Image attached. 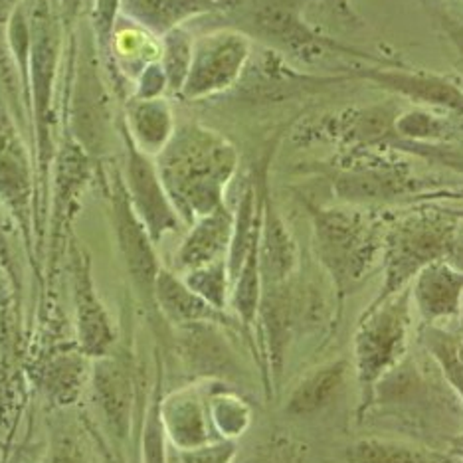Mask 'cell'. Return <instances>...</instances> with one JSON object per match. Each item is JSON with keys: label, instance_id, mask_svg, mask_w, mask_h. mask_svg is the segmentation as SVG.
<instances>
[{"label": "cell", "instance_id": "d590c367", "mask_svg": "<svg viewBox=\"0 0 463 463\" xmlns=\"http://www.w3.org/2000/svg\"><path fill=\"white\" fill-rule=\"evenodd\" d=\"M451 449H454L456 454H459V456H461V459H463V449H456V448H451Z\"/></svg>", "mask_w": 463, "mask_h": 463}, {"label": "cell", "instance_id": "4fadbf2b", "mask_svg": "<svg viewBox=\"0 0 463 463\" xmlns=\"http://www.w3.org/2000/svg\"><path fill=\"white\" fill-rule=\"evenodd\" d=\"M34 173L30 155L16 131L5 121L0 125V204L14 220L26 246L33 238Z\"/></svg>", "mask_w": 463, "mask_h": 463}, {"label": "cell", "instance_id": "9a60e30c", "mask_svg": "<svg viewBox=\"0 0 463 463\" xmlns=\"http://www.w3.org/2000/svg\"><path fill=\"white\" fill-rule=\"evenodd\" d=\"M52 188V250H56L71 224L80 198L91 176V156L71 139H66L56 156Z\"/></svg>", "mask_w": 463, "mask_h": 463}, {"label": "cell", "instance_id": "7a4b0ae2", "mask_svg": "<svg viewBox=\"0 0 463 463\" xmlns=\"http://www.w3.org/2000/svg\"><path fill=\"white\" fill-rule=\"evenodd\" d=\"M315 250L336 291L346 296L366 279L378 256L384 254L386 222L371 206L311 208Z\"/></svg>", "mask_w": 463, "mask_h": 463}, {"label": "cell", "instance_id": "8fae6325", "mask_svg": "<svg viewBox=\"0 0 463 463\" xmlns=\"http://www.w3.org/2000/svg\"><path fill=\"white\" fill-rule=\"evenodd\" d=\"M91 396L113 439H129L135 410V374L131 356L118 349L91 364Z\"/></svg>", "mask_w": 463, "mask_h": 463}, {"label": "cell", "instance_id": "f546056e", "mask_svg": "<svg viewBox=\"0 0 463 463\" xmlns=\"http://www.w3.org/2000/svg\"><path fill=\"white\" fill-rule=\"evenodd\" d=\"M121 0H96L91 10V33L96 38L99 58L111 56L115 20H118Z\"/></svg>", "mask_w": 463, "mask_h": 463}, {"label": "cell", "instance_id": "52a82bcc", "mask_svg": "<svg viewBox=\"0 0 463 463\" xmlns=\"http://www.w3.org/2000/svg\"><path fill=\"white\" fill-rule=\"evenodd\" d=\"M109 200L115 240H118L125 271H128L137 296L141 298L146 307H155V283L163 266L159 264V258H156V244L149 230L145 228L143 220L137 216L119 173H115L113 176V183L109 186Z\"/></svg>", "mask_w": 463, "mask_h": 463}, {"label": "cell", "instance_id": "d6986e66", "mask_svg": "<svg viewBox=\"0 0 463 463\" xmlns=\"http://www.w3.org/2000/svg\"><path fill=\"white\" fill-rule=\"evenodd\" d=\"M155 309L178 329L188 325L213 323L220 327H232L234 319L226 311L213 307L208 301L186 286L176 271L161 268L155 283Z\"/></svg>", "mask_w": 463, "mask_h": 463}, {"label": "cell", "instance_id": "ffe728a7", "mask_svg": "<svg viewBox=\"0 0 463 463\" xmlns=\"http://www.w3.org/2000/svg\"><path fill=\"white\" fill-rule=\"evenodd\" d=\"M161 418L168 444L175 448L206 446L216 438L210 436L208 408L193 388H183L161 400Z\"/></svg>", "mask_w": 463, "mask_h": 463}, {"label": "cell", "instance_id": "1f68e13d", "mask_svg": "<svg viewBox=\"0 0 463 463\" xmlns=\"http://www.w3.org/2000/svg\"><path fill=\"white\" fill-rule=\"evenodd\" d=\"M44 463H90V458L70 434H61L52 439Z\"/></svg>", "mask_w": 463, "mask_h": 463}, {"label": "cell", "instance_id": "ba28073f", "mask_svg": "<svg viewBox=\"0 0 463 463\" xmlns=\"http://www.w3.org/2000/svg\"><path fill=\"white\" fill-rule=\"evenodd\" d=\"M248 58L250 42L234 30H218L198 38L181 93L186 99H200L228 90L241 76Z\"/></svg>", "mask_w": 463, "mask_h": 463}, {"label": "cell", "instance_id": "d4e9b609", "mask_svg": "<svg viewBox=\"0 0 463 463\" xmlns=\"http://www.w3.org/2000/svg\"><path fill=\"white\" fill-rule=\"evenodd\" d=\"M184 283L191 288L200 298L208 301L213 307L226 311L230 305V291H232V279L228 271V260H218L213 264L196 268L181 276Z\"/></svg>", "mask_w": 463, "mask_h": 463}, {"label": "cell", "instance_id": "4dcf8cb0", "mask_svg": "<svg viewBox=\"0 0 463 463\" xmlns=\"http://www.w3.org/2000/svg\"><path fill=\"white\" fill-rule=\"evenodd\" d=\"M246 463H305V449L288 436H271L256 448Z\"/></svg>", "mask_w": 463, "mask_h": 463}, {"label": "cell", "instance_id": "44dd1931", "mask_svg": "<svg viewBox=\"0 0 463 463\" xmlns=\"http://www.w3.org/2000/svg\"><path fill=\"white\" fill-rule=\"evenodd\" d=\"M349 368L351 363L346 359L331 361L313 368L291 391L286 412L293 418H309L323 412L333 402L335 396L339 394Z\"/></svg>", "mask_w": 463, "mask_h": 463}, {"label": "cell", "instance_id": "7402d4cb", "mask_svg": "<svg viewBox=\"0 0 463 463\" xmlns=\"http://www.w3.org/2000/svg\"><path fill=\"white\" fill-rule=\"evenodd\" d=\"M346 463H463L454 449H438L386 438L356 439L345 451Z\"/></svg>", "mask_w": 463, "mask_h": 463}, {"label": "cell", "instance_id": "83f0119b", "mask_svg": "<svg viewBox=\"0 0 463 463\" xmlns=\"http://www.w3.org/2000/svg\"><path fill=\"white\" fill-rule=\"evenodd\" d=\"M213 402L208 406L210 420H213L216 430L222 434V439H232L246 430L250 412L244 402H240L234 396H214L210 398Z\"/></svg>", "mask_w": 463, "mask_h": 463}, {"label": "cell", "instance_id": "30bf717a", "mask_svg": "<svg viewBox=\"0 0 463 463\" xmlns=\"http://www.w3.org/2000/svg\"><path fill=\"white\" fill-rule=\"evenodd\" d=\"M71 291L76 343L91 361L101 359L118 346V329L96 289L91 260L86 251L78 248H73L71 254Z\"/></svg>", "mask_w": 463, "mask_h": 463}, {"label": "cell", "instance_id": "f1b7e54d", "mask_svg": "<svg viewBox=\"0 0 463 463\" xmlns=\"http://www.w3.org/2000/svg\"><path fill=\"white\" fill-rule=\"evenodd\" d=\"M238 454L234 439H216L198 448L166 446V463H232Z\"/></svg>", "mask_w": 463, "mask_h": 463}, {"label": "cell", "instance_id": "ac0fdd59", "mask_svg": "<svg viewBox=\"0 0 463 463\" xmlns=\"http://www.w3.org/2000/svg\"><path fill=\"white\" fill-rule=\"evenodd\" d=\"M232 236H234V214L222 204L214 213L198 218L194 224H191V232L175 254L173 271L183 276V273L208 266L213 261L228 260Z\"/></svg>", "mask_w": 463, "mask_h": 463}, {"label": "cell", "instance_id": "3957f363", "mask_svg": "<svg viewBox=\"0 0 463 463\" xmlns=\"http://www.w3.org/2000/svg\"><path fill=\"white\" fill-rule=\"evenodd\" d=\"M30 20V64L26 91L33 101V119L36 135V163L40 203L36 210V228L42 234L46 178L54 161V90L60 61V23L52 0H30L26 8Z\"/></svg>", "mask_w": 463, "mask_h": 463}, {"label": "cell", "instance_id": "e575fe53", "mask_svg": "<svg viewBox=\"0 0 463 463\" xmlns=\"http://www.w3.org/2000/svg\"><path fill=\"white\" fill-rule=\"evenodd\" d=\"M446 28H448V34L451 36V40H454V44H456V50H458V66H459V70H461V73H463V26L449 24V26H446Z\"/></svg>", "mask_w": 463, "mask_h": 463}, {"label": "cell", "instance_id": "5b68a950", "mask_svg": "<svg viewBox=\"0 0 463 463\" xmlns=\"http://www.w3.org/2000/svg\"><path fill=\"white\" fill-rule=\"evenodd\" d=\"M463 213L424 208L400 218L386 232L384 281L371 305L408 288L426 266L448 258Z\"/></svg>", "mask_w": 463, "mask_h": 463}, {"label": "cell", "instance_id": "484cf974", "mask_svg": "<svg viewBox=\"0 0 463 463\" xmlns=\"http://www.w3.org/2000/svg\"><path fill=\"white\" fill-rule=\"evenodd\" d=\"M193 48H194V42L184 33V30L173 28L166 33L161 66L166 76V86L175 93H181L184 88L188 70H191V61H193Z\"/></svg>", "mask_w": 463, "mask_h": 463}, {"label": "cell", "instance_id": "5bb4252c", "mask_svg": "<svg viewBox=\"0 0 463 463\" xmlns=\"http://www.w3.org/2000/svg\"><path fill=\"white\" fill-rule=\"evenodd\" d=\"M93 361L78 343L50 349L34 366V381L52 406L68 408L80 400L91 378Z\"/></svg>", "mask_w": 463, "mask_h": 463}, {"label": "cell", "instance_id": "6da1fadb", "mask_svg": "<svg viewBox=\"0 0 463 463\" xmlns=\"http://www.w3.org/2000/svg\"><path fill=\"white\" fill-rule=\"evenodd\" d=\"M155 163L178 216L194 224L224 204L238 153L222 135L193 123L173 133Z\"/></svg>", "mask_w": 463, "mask_h": 463}, {"label": "cell", "instance_id": "e0dca14e", "mask_svg": "<svg viewBox=\"0 0 463 463\" xmlns=\"http://www.w3.org/2000/svg\"><path fill=\"white\" fill-rule=\"evenodd\" d=\"M261 230H260V273L261 289L286 286L298 268V248L289 230L273 206L261 181Z\"/></svg>", "mask_w": 463, "mask_h": 463}, {"label": "cell", "instance_id": "9c48e42d", "mask_svg": "<svg viewBox=\"0 0 463 463\" xmlns=\"http://www.w3.org/2000/svg\"><path fill=\"white\" fill-rule=\"evenodd\" d=\"M121 135L125 141V149H128L123 176L125 191L129 194L137 216L143 220L145 228L149 230L153 241L159 244L166 234L181 230L184 222L181 216H178L171 198H168L165 191L159 168H156L153 156L143 153L139 146L133 143L129 133L123 129V125Z\"/></svg>", "mask_w": 463, "mask_h": 463}, {"label": "cell", "instance_id": "2e32d148", "mask_svg": "<svg viewBox=\"0 0 463 463\" xmlns=\"http://www.w3.org/2000/svg\"><path fill=\"white\" fill-rule=\"evenodd\" d=\"M412 303L428 327L458 319L461 315L463 271L448 261H434L426 266L410 283Z\"/></svg>", "mask_w": 463, "mask_h": 463}, {"label": "cell", "instance_id": "603a6c76", "mask_svg": "<svg viewBox=\"0 0 463 463\" xmlns=\"http://www.w3.org/2000/svg\"><path fill=\"white\" fill-rule=\"evenodd\" d=\"M123 129L133 143L146 155L156 156L175 133V121L168 103L163 98L139 99L133 98L125 108Z\"/></svg>", "mask_w": 463, "mask_h": 463}, {"label": "cell", "instance_id": "8992f818", "mask_svg": "<svg viewBox=\"0 0 463 463\" xmlns=\"http://www.w3.org/2000/svg\"><path fill=\"white\" fill-rule=\"evenodd\" d=\"M98 56L96 38L83 33L71 98V139L91 159H98L108 149L111 131L109 93L105 90Z\"/></svg>", "mask_w": 463, "mask_h": 463}, {"label": "cell", "instance_id": "7c38bea8", "mask_svg": "<svg viewBox=\"0 0 463 463\" xmlns=\"http://www.w3.org/2000/svg\"><path fill=\"white\" fill-rule=\"evenodd\" d=\"M422 191L424 181L414 178L406 166L384 161H363L335 176L336 196L354 206L388 204Z\"/></svg>", "mask_w": 463, "mask_h": 463}, {"label": "cell", "instance_id": "8d00e7d4", "mask_svg": "<svg viewBox=\"0 0 463 463\" xmlns=\"http://www.w3.org/2000/svg\"><path fill=\"white\" fill-rule=\"evenodd\" d=\"M105 459H108V463H118V461H115V459L109 458V456H105Z\"/></svg>", "mask_w": 463, "mask_h": 463}, {"label": "cell", "instance_id": "d6a6232c", "mask_svg": "<svg viewBox=\"0 0 463 463\" xmlns=\"http://www.w3.org/2000/svg\"><path fill=\"white\" fill-rule=\"evenodd\" d=\"M166 76L165 70L159 64H151L146 66L141 73V81H139V91H137L135 98L139 99H155L161 98V93L166 90Z\"/></svg>", "mask_w": 463, "mask_h": 463}, {"label": "cell", "instance_id": "cb8c5ba5", "mask_svg": "<svg viewBox=\"0 0 463 463\" xmlns=\"http://www.w3.org/2000/svg\"><path fill=\"white\" fill-rule=\"evenodd\" d=\"M364 76L381 81L383 86L404 93V96L412 99H420L428 105H438V108L454 109L463 115V91L448 80L404 71H366Z\"/></svg>", "mask_w": 463, "mask_h": 463}, {"label": "cell", "instance_id": "836d02e7", "mask_svg": "<svg viewBox=\"0 0 463 463\" xmlns=\"http://www.w3.org/2000/svg\"><path fill=\"white\" fill-rule=\"evenodd\" d=\"M80 5L81 0H60V10H61V23H64L68 28L78 18L80 13Z\"/></svg>", "mask_w": 463, "mask_h": 463}, {"label": "cell", "instance_id": "277c9868", "mask_svg": "<svg viewBox=\"0 0 463 463\" xmlns=\"http://www.w3.org/2000/svg\"><path fill=\"white\" fill-rule=\"evenodd\" d=\"M412 325V293L410 286L388 299L368 305L353 339V366L361 388L359 420L373 406L378 384L404 363L408 335Z\"/></svg>", "mask_w": 463, "mask_h": 463}, {"label": "cell", "instance_id": "4316f807", "mask_svg": "<svg viewBox=\"0 0 463 463\" xmlns=\"http://www.w3.org/2000/svg\"><path fill=\"white\" fill-rule=\"evenodd\" d=\"M161 378L151 398V404L146 408L145 422H143V463H166V446L168 439L165 434L163 418H161Z\"/></svg>", "mask_w": 463, "mask_h": 463}]
</instances>
